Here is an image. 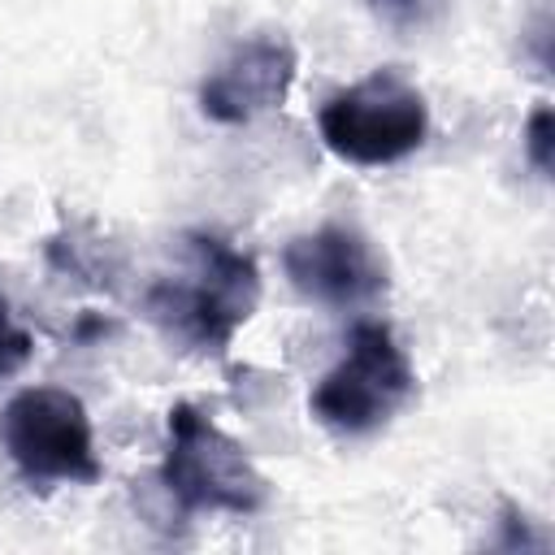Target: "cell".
Listing matches in <instances>:
<instances>
[{
    "instance_id": "9c48e42d",
    "label": "cell",
    "mask_w": 555,
    "mask_h": 555,
    "mask_svg": "<svg viewBox=\"0 0 555 555\" xmlns=\"http://www.w3.org/2000/svg\"><path fill=\"white\" fill-rule=\"evenodd\" d=\"M369 9H373V17H377V22H386L390 30L412 35V30L429 26V17H434L438 0H369Z\"/></svg>"
},
{
    "instance_id": "30bf717a",
    "label": "cell",
    "mask_w": 555,
    "mask_h": 555,
    "mask_svg": "<svg viewBox=\"0 0 555 555\" xmlns=\"http://www.w3.org/2000/svg\"><path fill=\"white\" fill-rule=\"evenodd\" d=\"M551 143H555V117L546 104H538L525 121V152H529L538 173H551Z\"/></svg>"
},
{
    "instance_id": "3957f363",
    "label": "cell",
    "mask_w": 555,
    "mask_h": 555,
    "mask_svg": "<svg viewBox=\"0 0 555 555\" xmlns=\"http://www.w3.org/2000/svg\"><path fill=\"white\" fill-rule=\"evenodd\" d=\"M416 395V373L395 343L390 325L356 321L347 356L317 382L308 408L312 416L347 438H364L395 421V412Z\"/></svg>"
},
{
    "instance_id": "6da1fadb",
    "label": "cell",
    "mask_w": 555,
    "mask_h": 555,
    "mask_svg": "<svg viewBox=\"0 0 555 555\" xmlns=\"http://www.w3.org/2000/svg\"><path fill=\"white\" fill-rule=\"evenodd\" d=\"M182 247H186V269L160 278L147 291V317L173 343L204 356H221L234 343L238 325H247V317L260 304L256 260L208 230L182 234Z\"/></svg>"
},
{
    "instance_id": "52a82bcc",
    "label": "cell",
    "mask_w": 555,
    "mask_h": 555,
    "mask_svg": "<svg viewBox=\"0 0 555 555\" xmlns=\"http://www.w3.org/2000/svg\"><path fill=\"white\" fill-rule=\"evenodd\" d=\"M299 74V52L286 35H251L243 39L199 87L204 117L221 126H243L269 108H278Z\"/></svg>"
},
{
    "instance_id": "8992f818",
    "label": "cell",
    "mask_w": 555,
    "mask_h": 555,
    "mask_svg": "<svg viewBox=\"0 0 555 555\" xmlns=\"http://www.w3.org/2000/svg\"><path fill=\"white\" fill-rule=\"evenodd\" d=\"M291 286L325 308H364L386 295V264L356 225H321L299 234L282 251Z\"/></svg>"
},
{
    "instance_id": "5b68a950",
    "label": "cell",
    "mask_w": 555,
    "mask_h": 555,
    "mask_svg": "<svg viewBox=\"0 0 555 555\" xmlns=\"http://www.w3.org/2000/svg\"><path fill=\"white\" fill-rule=\"evenodd\" d=\"M0 442L13 460V468L30 486H56V481H100L91 416L78 395L61 386H26L17 390L0 412Z\"/></svg>"
},
{
    "instance_id": "ba28073f",
    "label": "cell",
    "mask_w": 555,
    "mask_h": 555,
    "mask_svg": "<svg viewBox=\"0 0 555 555\" xmlns=\"http://www.w3.org/2000/svg\"><path fill=\"white\" fill-rule=\"evenodd\" d=\"M30 351H35V338L13 321L9 299H4V291H0V382L13 377V373L30 360Z\"/></svg>"
},
{
    "instance_id": "277c9868",
    "label": "cell",
    "mask_w": 555,
    "mask_h": 555,
    "mask_svg": "<svg viewBox=\"0 0 555 555\" xmlns=\"http://www.w3.org/2000/svg\"><path fill=\"white\" fill-rule=\"evenodd\" d=\"M325 147L347 165H395L425 143L429 108L425 95L395 69H377L364 82L330 95L317 113Z\"/></svg>"
},
{
    "instance_id": "7a4b0ae2",
    "label": "cell",
    "mask_w": 555,
    "mask_h": 555,
    "mask_svg": "<svg viewBox=\"0 0 555 555\" xmlns=\"http://www.w3.org/2000/svg\"><path fill=\"white\" fill-rule=\"evenodd\" d=\"M160 486L182 512H230L251 516L269 503V481L212 416L195 403L169 408V447L160 464Z\"/></svg>"
}]
</instances>
